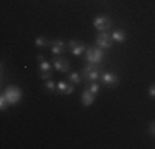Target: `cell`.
Wrapping results in <instances>:
<instances>
[{
  "mask_svg": "<svg viewBox=\"0 0 155 149\" xmlns=\"http://www.w3.org/2000/svg\"><path fill=\"white\" fill-rule=\"evenodd\" d=\"M149 96H150V98H155V83L149 88Z\"/></svg>",
  "mask_w": 155,
  "mask_h": 149,
  "instance_id": "ffe728a7",
  "label": "cell"
},
{
  "mask_svg": "<svg viewBox=\"0 0 155 149\" xmlns=\"http://www.w3.org/2000/svg\"><path fill=\"white\" fill-rule=\"evenodd\" d=\"M40 76H41V80H43V81L51 80V71H40Z\"/></svg>",
  "mask_w": 155,
  "mask_h": 149,
  "instance_id": "d6986e66",
  "label": "cell"
},
{
  "mask_svg": "<svg viewBox=\"0 0 155 149\" xmlns=\"http://www.w3.org/2000/svg\"><path fill=\"white\" fill-rule=\"evenodd\" d=\"M110 36H112L114 42H117V43H124V42H125V38H127V33H125L124 30H114V32L110 33Z\"/></svg>",
  "mask_w": 155,
  "mask_h": 149,
  "instance_id": "4fadbf2b",
  "label": "cell"
},
{
  "mask_svg": "<svg viewBox=\"0 0 155 149\" xmlns=\"http://www.w3.org/2000/svg\"><path fill=\"white\" fill-rule=\"evenodd\" d=\"M36 61L40 63V71H51V66H53V63H50L48 60H45V57L38 55V57H36Z\"/></svg>",
  "mask_w": 155,
  "mask_h": 149,
  "instance_id": "7c38bea8",
  "label": "cell"
},
{
  "mask_svg": "<svg viewBox=\"0 0 155 149\" xmlns=\"http://www.w3.org/2000/svg\"><path fill=\"white\" fill-rule=\"evenodd\" d=\"M56 91L61 93V95H71L73 91H74V85L71 83V81H60V83H56Z\"/></svg>",
  "mask_w": 155,
  "mask_h": 149,
  "instance_id": "9c48e42d",
  "label": "cell"
},
{
  "mask_svg": "<svg viewBox=\"0 0 155 149\" xmlns=\"http://www.w3.org/2000/svg\"><path fill=\"white\" fill-rule=\"evenodd\" d=\"M101 80H102V83H104L106 86H109V88L117 86V85H119V76H117L116 73H110V71L101 73Z\"/></svg>",
  "mask_w": 155,
  "mask_h": 149,
  "instance_id": "ba28073f",
  "label": "cell"
},
{
  "mask_svg": "<svg viewBox=\"0 0 155 149\" xmlns=\"http://www.w3.org/2000/svg\"><path fill=\"white\" fill-rule=\"evenodd\" d=\"M112 43H114V40L110 36V33L107 32H99L97 36H96V47L102 48V50H109L112 47Z\"/></svg>",
  "mask_w": 155,
  "mask_h": 149,
  "instance_id": "277c9868",
  "label": "cell"
},
{
  "mask_svg": "<svg viewBox=\"0 0 155 149\" xmlns=\"http://www.w3.org/2000/svg\"><path fill=\"white\" fill-rule=\"evenodd\" d=\"M149 131H150V134H152V136H155V123H150Z\"/></svg>",
  "mask_w": 155,
  "mask_h": 149,
  "instance_id": "44dd1931",
  "label": "cell"
},
{
  "mask_svg": "<svg viewBox=\"0 0 155 149\" xmlns=\"http://www.w3.org/2000/svg\"><path fill=\"white\" fill-rule=\"evenodd\" d=\"M7 106H8V101H7V98H5V95H0V109L2 111H5L7 109Z\"/></svg>",
  "mask_w": 155,
  "mask_h": 149,
  "instance_id": "e0dca14e",
  "label": "cell"
},
{
  "mask_svg": "<svg viewBox=\"0 0 155 149\" xmlns=\"http://www.w3.org/2000/svg\"><path fill=\"white\" fill-rule=\"evenodd\" d=\"M94 27L99 30V32H107V30L112 27V20L106 15H99V17L94 18Z\"/></svg>",
  "mask_w": 155,
  "mask_h": 149,
  "instance_id": "5b68a950",
  "label": "cell"
},
{
  "mask_svg": "<svg viewBox=\"0 0 155 149\" xmlns=\"http://www.w3.org/2000/svg\"><path fill=\"white\" fill-rule=\"evenodd\" d=\"M66 45L63 40H51V53L54 55V57H60V55L64 51Z\"/></svg>",
  "mask_w": 155,
  "mask_h": 149,
  "instance_id": "30bf717a",
  "label": "cell"
},
{
  "mask_svg": "<svg viewBox=\"0 0 155 149\" xmlns=\"http://www.w3.org/2000/svg\"><path fill=\"white\" fill-rule=\"evenodd\" d=\"M84 58L91 65H101L104 61V50L99 47H89L84 51Z\"/></svg>",
  "mask_w": 155,
  "mask_h": 149,
  "instance_id": "6da1fadb",
  "label": "cell"
},
{
  "mask_svg": "<svg viewBox=\"0 0 155 149\" xmlns=\"http://www.w3.org/2000/svg\"><path fill=\"white\" fill-rule=\"evenodd\" d=\"M35 45L36 47H48V45H51L50 40H46L45 36H36L35 38Z\"/></svg>",
  "mask_w": 155,
  "mask_h": 149,
  "instance_id": "9a60e30c",
  "label": "cell"
},
{
  "mask_svg": "<svg viewBox=\"0 0 155 149\" xmlns=\"http://www.w3.org/2000/svg\"><path fill=\"white\" fill-rule=\"evenodd\" d=\"M51 63H53V66H54V70H56V71H60V73L69 71V60L68 58H64V57H54Z\"/></svg>",
  "mask_w": 155,
  "mask_h": 149,
  "instance_id": "8992f818",
  "label": "cell"
},
{
  "mask_svg": "<svg viewBox=\"0 0 155 149\" xmlns=\"http://www.w3.org/2000/svg\"><path fill=\"white\" fill-rule=\"evenodd\" d=\"M3 95H5L8 104H17L21 99V89L15 86V85H10V86H7L3 89Z\"/></svg>",
  "mask_w": 155,
  "mask_h": 149,
  "instance_id": "3957f363",
  "label": "cell"
},
{
  "mask_svg": "<svg viewBox=\"0 0 155 149\" xmlns=\"http://www.w3.org/2000/svg\"><path fill=\"white\" fill-rule=\"evenodd\" d=\"M86 88L89 89L91 93H94V95H97L99 89H101V86H99L97 81H89V83H86Z\"/></svg>",
  "mask_w": 155,
  "mask_h": 149,
  "instance_id": "5bb4252c",
  "label": "cell"
},
{
  "mask_svg": "<svg viewBox=\"0 0 155 149\" xmlns=\"http://www.w3.org/2000/svg\"><path fill=\"white\" fill-rule=\"evenodd\" d=\"M68 47H69V50H71V53L74 55V57H79V55H83L84 51L87 50V47L83 42H79V40H69Z\"/></svg>",
  "mask_w": 155,
  "mask_h": 149,
  "instance_id": "52a82bcc",
  "label": "cell"
},
{
  "mask_svg": "<svg viewBox=\"0 0 155 149\" xmlns=\"http://www.w3.org/2000/svg\"><path fill=\"white\" fill-rule=\"evenodd\" d=\"M94 98H96V95H94V93H91L87 88L84 89V91H83V95H81V101H83V104H84L86 108H89L91 104L94 103Z\"/></svg>",
  "mask_w": 155,
  "mask_h": 149,
  "instance_id": "8fae6325",
  "label": "cell"
},
{
  "mask_svg": "<svg viewBox=\"0 0 155 149\" xmlns=\"http://www.w3.org/2000/svg\"><path fill=\"white\" fill-rule=\"evenodd\" d=\"M81 73H69V76H68V80L71 81L73 85H78V83H81Z\"/></svg>",
  "mask_w": 155,
  "mask_h": 149,
  "instance_id": "2e32d148",
  "label": "cell"
},
{
  "mask_svg": "<svg viewBox=\"0 0 155 149\" xmlns=\"http://www.w3.org/2000/svg\"><path fill=\"white\" fill-rule=\"evenodd\" d=\"M81 76H83V80L86 81V83H89V81H97L99 78H101V70H99L97 65L87 63V66H84L83 71H81Z\"/></svg>",
  "mask_w": 155,
  "mask_h": 149,
  "instance_id": "7a4b0ae2",
  "label": "cell"
},
{
  "mask_svg": "<svg viewBox=\"0 0 155 149\" xmlns=\"http://www.w3.org/2000/svg\"><path fill=\"white\" fill-rule=\"evenodd\" d=\"M45 88L48 89V91H54V89H56V85H54L51 80H46L45 81Z\"/></svg>",
  "mask_w": 155,
  "mask_h": 149,
  "instance_id": "ac0fdd59",
  "label": "cell"
}]
</instances>
